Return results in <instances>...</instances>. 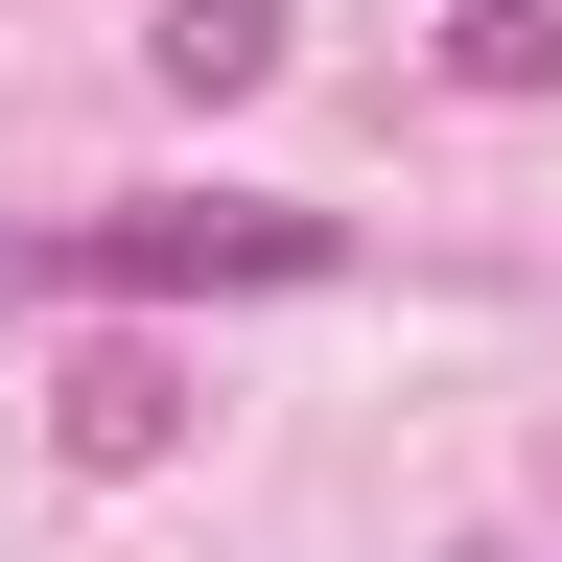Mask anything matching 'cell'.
Listing matches in <instances>:
<instances>
[{
	"mask_svg": "<svg viewBox=\"0 0 562 562\" xmlns=\"http://www.w3.org/2000/svg\"><path fill=\"white\" fill-rule=\"evenodd\" d=\"M328 258H351L328 211H258V188H165V211L47 235V281H94V305H188V281H328Z\"/></svg>",
	"mask_w": 562,
	"mask_h": 562,
	"instance_id": "6da1fadb",
	"label": "cell"
},
{
	"mask_svg": "<svg viewBox=\"0 0 562 562\" xmlns=\"http://www.w3.org/2000/svg\"><path fill=\"white\" fill-rule=\"evenodd\" d=\"M47 446L94 469V492H117V469H165V446H188V351H140V328H94V351L47 375Z\"/></svg>",
	"mask_w": 562,
	"mask_h": 562,
	"instance_id": "7a4b0ae2",
	"label": "cell"
},
{
	"mask_svg": "<svg viewBox=\"0 0 562 562\" xmlns=\"http://www.w3.org/2000/svg\"><path fill=\"white\" fill-rule=\"evenodd\" d=\"M140 70H165L188 117H235L258 70H281V0H165V24H140Z\"/></svg>",
	"mask_w": 562,
	"mask_h": 562,
	"instance_id": "3957f363",
	"label": "cell"
},
{
	"mask_svg": "<svg viewBox=\"0 0 562 562\" xmlns=\"http://www.w3.org/2000/svg\"><path fill=\"white\" fill-rule=\"evenodd\" d=\"M446 47H469V94H562V0H469Z\"/></svg>",
	"mask_w": 562,
	"mask_h": 562,
	"instance_id": "277c9868",
	"label": "cell"
},
{
	"mask_svg": "<svg viewBox=\"0 0 562 562\" xmlns=\"http://www.w3.org/2000/svg\"><path fill=\"white\" fill-rule=\"evenodd\" d=\"M24 281H47V235H0V305H24Z\"/></svg>",
	"mask_w": 562,
	"mask_h": 562,
	"instance_id": "5b68a950",
	"label": "cell"
}]
</instances>
